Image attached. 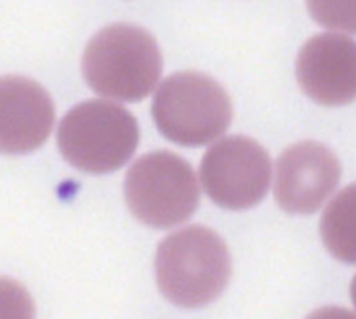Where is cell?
<instances>
[{
	"label": "cell",
	"mask_w": 356,
	"mask_h": 319,
	"mask_svg": "<svg viewBox=\"0 0 356 319\" xmlns=\"http://www.w3.org/2000/svg\"><path fill=\"white\" fill-rule=\"evenodd\" d=\"M296 75L302 92L322 106L356 101V40L343 33H320L301 47Z\"/></svg>",
	"instance_id": "obj_8"
},
{
	"label": "cell",
	"mask_w": 356,
	"mask_h": 319,
	"mask_svg": "<svg viewBox=\"0 0 356 319\" xmlns=\"http://www.w3.org/2000/svg\"><path fill=\"white\" fill-rule=\"evenodd\" d=\"M341 163L332 149L302 141L285 149L275 166V198L289 214H313L332 196Z\"/></svg>",
	"instance_id": "obj_7"
},
{
	"label": "cell",
	"mask_w": 356,
	"mask_h": 319,
	"mask_svg": "<svg viewBox=\"0 0 356 319\" xmlns=\"http://www.w3.org/2000/svg\"><path fill=\"white\" fill-rule=\"evenodd\" d=\"M351 300H353L356 307V276L353 277V281H351Z\"/></svg>",
	"instance_id": "obj_13"
},
{
	"label": "cell",
	"mask_w": 356,
	"mask_h": 319,
	"mask_svg": "<svg viewBox=\"0 0 356 319\" xmlns=\"http://www.w3.org/2000/svg\"><path fill=\"white\" fill-rule=\"evenodd\" d=\"M153 120L163 137L186 148L216 141L228 130L233 106L225 87L197 71L167 76L152 106Z\"/></svg>",
	"instance_id": "obj_3"
},
{
	"label": "cell",
	"mask_w": 356,
	"mask_h": 319,
	"mask_svg": "<svg viewBox=\"0 0 356 319\" xmlns=\"http://www.w3.org/2000/svg\"><path fill=\"white\" fill-rule=\"evenodd\" d=\"M139 144V127L131 111L111 101H86L65 114L58 128L63 158L87 173L122 169Z\"/></svg>",
	"instance_id": "obj_4"
},
{
	"label": "cell",
	"mask_w": 356,
	"mask_h": 319,
	"mask_svg": "<svg viewBox=\"0 0 356 319\" xmlns=\"http://www.w3.org/2000/svg\"><path fill=\"white\" fill-rule=\"evenodd\" d=\"M124 193L132 215L155 229L183 224L200 203L193 169L172 151L141 156L125 175Z\"/></svg>",
	"instance_id": "obj_5"
},
{
	"label": "cell",
	"mask_w": 356,
	"mask_h": 319,
	"mask_svg": "<svg viewBox=\"0 0 356 319\" xmlns=\"http://www.w3.org/2000/svg\"><path fill=\"white\" fill-rule=\"evenodd\" d=\"M155 269L167 300L179 307H204L225 291L232 259L225 239L214 229L188 225L160 243Z\"/></svg>",
	"instance_id": "obj_2"
},
{
	"label": "cell",
	"mask_w": 356,
	"mask_h": 319,
	"mask_svg": "<svg viewBox=\"0 0 356 319\" xmlns=\"http://www.w3.org/2000/svg\"><path fill=\"white\" fill-rule=\"evenodd\" d=\"M35 304L23 284L0 277V318H31Z\"/></svg>",
	"instance_id": "obj_12"
},
{
	"label": "cell",
	"mask_w": 356,
	"mask_h": 319,
	"mask_svg": "<svg viewBox=\"0 0 356 319\" xmlns=\"http://www.w3.org/2000/svg\"><path fill=\"white\" fill-rule=\"evenodd\" d=\"M54 103L26 76H0V153L24 155L40 148L54 127Z\"/></svg>",
	"instance_id": "obj_9"
},
{
	"label": "cell",
	"mask_w": 356,
	"mask_h": 319,
	"mask_svg": "<svg viewBox=\"0 0 356 319\" xmlns=\"http://www.w3.org/2000/svg\"><path fill=\"white\" fill-rule=\"evenodd\" d=\"M306 6L320 26L356 35V0H306Z\"/></svg>",
	"instance_id": "obj_11"
},
{
	"label": "cell",
	"mask_w": 356,
	"mask_h": 319,
	"mask_svg": "<svg viewBox=\"0 0 356 319\" xmlns=\"http://www.w3.org/2000/svg\"><path fill=\"white\" fill-rule=\"evenodd\" d=\"M320 234L334 259L356 264V182L341 189L327 205Z\"/></svg>",
	"instance_id": "obj_10"
},
{
	"label": "cell",
	"mask_w": 356,
	"mask_h": 319,
	"mask_svg": "<svg viewBox=\"0 0 356 319\" xmlns=\"http://www.w3.org/2000/svg\"><path fill=\"white\" fill-rule=\"evenodd\" d=\"M207 196L228 210H247L263 201L271 182V160L266 149L245 135L216 142L200 163Z\"/></svg>",
	"instance_id": "obj_6"
},
{
	"label": "cell",
	"mask_w": 356,
	"mask_h": 319,
	"mask_svg": "<svg viewBox=\"0 0 356 319\" xmlns=\"http://www.w3.org/2000/svg\"><path fill=\"white\" fill-rule=\"evenodd\" d=\"M82 75L99 96L136 103L159 83L162 54L145 28L115 23L90 38L82 55Z\"/></svg>",
	"instance_id": "obj_1"
}]
</instances>
